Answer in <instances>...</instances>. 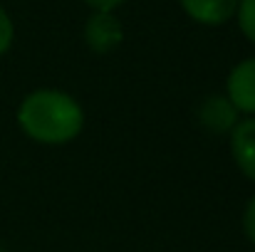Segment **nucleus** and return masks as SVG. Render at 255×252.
I'll list each match as a JSON object with an SVG mask.
<instances>
[{"label": "nucleus", "instance_id": "obj_1", "mask_svg": "<svg viewBox=\"0 0 255 252\" xmlns=\"http://www.w3.org/2000/svg\"><path fill=\"white\" fill-rule=\"evenodd\" d=\"M17 126L37 144L62 146L80 136L85 111L80 101L62 89H35L17 106Z\"/></svg>", "mask_w": 255, "mask_h": 252}, {"label": "nucleus", "instance_id": "obj_2", "mask_svg": "<svg viewBox=\"0 0 255 252\" xmlns=\"http://www.w3.org/2000/svg\"><path fill=\"white\" fill-rule=\"evenodd\" d=\"M85 42L94 55H109L124 42L122 20L114 12L92 10L85 22Z\"/></svg>", "mask_w": 255, "mask_h": 252}, {"label": "nucleus", "instance_id": "obj_3", "mask_svg": "<svg viewBox=\"0 0 255 252\" xmlns=\"http://www.w3.org/2000/svg\"><path fill=\"white\" fill-rule=\"evenodd\" d=\"M226 96L238 109V114L255 116V57L238 62L228 80H226Z\"/></svg>", "mask_w": 255, "mask_h": 252}, {"label": "nucleus", "instance_id": "obj_4", "mask_svg": "<svg viewBox=\"0 0 255 252\" xmlns=\"http://www.w3.org/2000/svg\"><path fill=\"white\" fill-rule=\"evenodd\" d=\"M198 121L211 134H231L233 126L241 119H238V109L228 101L226 94H213V96H206L201 101V106H198Z\"/></svg>", "mask_w": 255, "mask_h": 252}, {"label": "nucleus", "instance_id": "obj_5", "mask_svg": "<svg viewBox=\"0 0 255 252\" xmlns=\"http://www.w3.org/2000/svg\"><path fill=\"white\" fill-rule=\"evenodd\" d=\"M231 154L241 173L255 183V116L241 119L231 131Z\"/></svg>", "mask_w": 255, "mask_h": 252}, {"label": "nucleus", "instance_id": "obj_6", "mask_svg": "<svg viewBox=\"0 0 255 252\" xmlns=\"http://www.w3.org/2000/svg\"><path fill=\"white\" fill-rule=\"evenodd\" d=\"M178 2L193 22L208 27L226 25L238 7V0H178Z\"/></svg>", "mask_w": 255, "mask_h": 252}, {"label": "nucleus", "instance_id": "obj_7", "mask_svg": "<svg viewBox=\"0 0 255 252\" xmlns=\"http://www.w3.org/2000/svg\"><path fill=\"white\" fill-rule=\"evenodd\" d=\"M236 17H238V27L246 35V40H251L255 45V0H238Z\"/></svg>", "mask_w": 255, "mask_h": 252}, {"label": "nucleus", "instance_id": "obj_8", "mask_svg": "<svg viewBox=\"0 0 255 252\" xmlns=\"http://www.w3.org/2000/svg\"><path fill=\"white\" fill-rule=\"evenodd\" d=\"M12 40H15V25H12V17H10L7 10L0 5V57L12 47Z\"/></svg>", "mask_w": 255, "mask_h": 252}, {"label": "nucleus", "instance_id": "obj_9", "mask_svg": "<svg viewBox=\"0 0 255 252\" xmlns=\"http://www.w3.org/2000/svg\"><path fill=\"white\" fill-rule=\"evenodd\" d=\"M243 233L255 245V193H253V198L246 203V210H243Z\"/></svg>", "mask_w": 255, "mask_h": 252}, {"label": "nucleus", "instance_id": "obj_10", "mask_svg": "<svg viewBox=\"0 0 255 252\" xmlns=\"http://www.w3.org/2000/svg\"><path fill=\"white\" fill-rule=\"evenodd\" d=\"M92 10H99V12H114L124 0H85Z\"/></svg>", "mask_w": 255, "mask_h": 252}, {"label": "nucleus", "instance_id": "obj_11", "mask_svg": "<svg viewBox=\"0 0 255 252\" xmlns=\"http://www.w3.org/2000/svg\"><path fill=\"white\" fill-rule=\"evenodd\" d=\"M0 252H5V250H2V248H0Z\"/></svg>", "mask_w": 255, "mask_h": 252}]
</instances>
